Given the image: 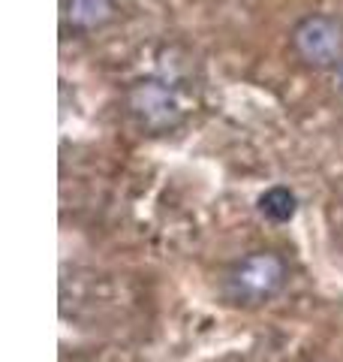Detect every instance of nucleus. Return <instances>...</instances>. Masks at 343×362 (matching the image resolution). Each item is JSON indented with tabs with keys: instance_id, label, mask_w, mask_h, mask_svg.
Listing matches in <instances>:
<instances>
[{
	"instance_id": "obj_1",
	"label": "nucleus",
	"mask_w": 343,
	"mask_h": 362,
	"mask_svg": "<svg viewBox=\"0 0 343 362\" xmlns=\"http://www.w3.org/2000/svg\"><path fill=\"white\" fill-rule=\"evenodd\" d=\"M286 284V263L274 251H253L226 272L223 293L232 305L256 308L271 302Z\"/></svg>"
},
{
	"instance_id": "obj_2",
	"label": "nucleus",
	"mask_w": 343,
	"mask_h": 362,
	"mask_svg": "<svg viewBox=\"0 0 343 362\" xmlns=\"http://www.w3.org/2000/svg\"><path fill=\"white\" fill-rule=\"evenodd\" d=\"M124 103L145 133H169L184 121V106L175 88L163 78H136L124 94Z\"/></svg>"
},
{
	"instance_id": "obj_3",
	"label": "nucleus",
	"mask_w": 343,
	"mask_h": 362,
	"mask_svg": "<svg viewBox=\"0 0 343 362\" xmlns=\"http://www.w3.org/2000/svg\"><path fill=\"white\" fill-rule=\"evenodd\" d=\"M292 49L307 66L316 70L343 64V21L325 13L304 16L292 28Z\"/></svg>"
},
{
	"instance_id": "obj_4",
	"label": "nucleus",
	"mask_w": 343,
	"mask_h": 362,
	"mask_svg": "<svg viewBox=\"0 0 343 362\" xmlns=\"http://www.w3.org/2000/svg\"><path fill=\"white\" fill-rule=\"evenodd\" d=\"M66 25L76 30H97L114 18V0H66Z\"/></svg>"
},
{
	"instance_id": "obj_5",
	"label": "nucleus",
	"mask_w": 343,
	"mask_h": 362,
	"mask_svg": "<svg viewBox=\"0 0 343 362\" xmlns=\"http://www.w3.org/2000/svg\"><path fill=\"white\" fill-rule=\"evenodd\" d=\"M259 209H262V214H265V218L283 223V221H289L292 214H295V209H299V199H295V194H292L289 187H280V185H277V187H271V190H265V194H262Z\"/></svg>"
},
{
	"instance_id": "obj_6",
	"label": "nucleus",
	"mask_w": 343,
	"mask_h": 362,
	"mask_svg": "<svg viewBox=\"0 0 343 362\" xmlns=\"http://www.w3.org/2000/svg\"><path fill=\"white\" fill-rule=\"evenodd\" d=\"M340 90H343V66H340Z\"/></svg>"
}]
</instances>
